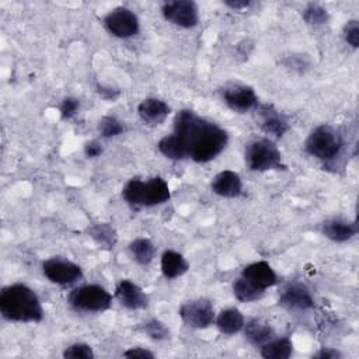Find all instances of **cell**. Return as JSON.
<instances>
[{"mask_svg": "<svg viewBox=\"0 0 359 359\" xmlns=\"http://www.w3.org/2000/svg\"><path fill=\"white\" fill-rule=\"evenodd\" d=\"M313 356L317 359H339L342 358V353L334 348H321Z\"/></svg>", "mask_w": 359, "mask_h": 359, "instance_id": "cell-37", "label": "cell"}, {"mask_svg": "<svg viewBox=\"0 0 359 359\" xmlns=\"http://www.w3.org/2000/svg\"><path fill=\"white\" fill-rule=\"evenodd\" d=\"M170 105L156 97L144 98L139 105H137V114L140 119L151 126L163 123L167 116L170 115Z\"/></svg>", "mask_w": 359, "mask_h": 359, "instance_id": "cell-17", "label": "cell"}, {"mask_svg": "<svg viewBox=\"0 0 359 359\" xmlns=\"http://www.w3.org/2000/svg\"><path fill=\"white\" fill-rule=\"evenodd\" d=\"M245 318L243 313L236 307H229L222 310L215 320V325L224 335H234L243 331Z\"/></svg>", "mask_w": 359, "mask_h": 359, "instance_id": "cell-21", "label": "cell"}, {"mask_svg": "<svg viewBox=\"0 0 359 359\" xmlns=\"http://www.w3.org/2000/svg\"><path fill=\"white\" fill-rule=\"evenodd\" d=\"M62 355L66 359H93L95 356L93 348L83 342H76L69 345L67 348H65Z\"/></svg>", "mask_w": 359, "mask_h": 359, "instance_id": "cell-30", "label": "cell"}, {"mask_svg": "<svg viewBox=\"0 0 359 359\" xmlns=\"http://www.w3.org/2000/svg\"><path fill=\"white\" fill-rule=\"evenodd\" d=\"M95 88H97L98 95L105 101H115L121 95V90L115 86H111V84H100L98 83Z\"/></svg>", "mask_w": 359, "mask_h": 359, "instance_id": "cell-34", "label": "cell"}, {"mask_svg": "<svg viewBox=\"0 0 359 359\" xmlns=\"http://www.w3.org/2000/svg\"><path fill=\"white\" fill-rule=\"evenodd\" d=\"M342 34L348 45H351L353 49L359 48V21L358 20L346 21V24L344 25Z\"/></svg>", "mask_w": 359, "mask_h": 359, "instance_id": "cell-31", "label": "cell"}, {"mask_svg": "<svg viewBox=\"0 0 359 359\" xmlns=\"http://www.w3.org/2000/svg\"><path fill=\"white\" fill-rule=\"evenodd\" d=\"M344 149V139L339 132L327 123L316 126L304 140V151L323 161H334Z\"/></svg>", "mask_w": 359, "mask_h": 359, "instance_id": "cell-4", "label": "cell"}, {"mask_svg": "<svg viewBox=\"0 0 359 359\" xmlns=\"http://www.w3.org/2000/svg\"><path fill=\"white\" fill-rule=\"evenodd\" d=\"M164 20L180 28H194L199 22V8L192 0H172L161 6Z\"/></svg>", "mask_w": 359, "mask_h": 359, "instance_id": "cell-10", "label": "cell"}, {"mask_svg": "<svg viewBox=\"0 0 359 359\" xmlns=\"http://www.w3.org/2000/svg\"><path fill=\"white\" fill-rule=\"evenodd\" d=\"M220 93L224 104L234 112L244 114L255 109L258 105V97L251 86L241 83H227L220 90Z\"/></svg>", "mask_w": 359, "mask_h": 359, "instance_id": "cell-11", "label": "cell"}, {"mask_svg": "<svg viewBox=\"0 0 359 359\" xmlns=\"http://www.w3.org/2000/svg\"><path fill=\"white\" fill-rule=\"evenodd\" d=\"M358 222L330 219L321 224V233L334 243H345L358 234Z\"/></svg>", "mask_w": 359, "mask_h": 359, "instance_id": "cell-18", "label": "cell"}, {"mask_svg": "<svg viewBox=\"0 0 359 359\" xmlns=\"http://www.w3.org/2000/svg\"><path fill=\"white\" fill-rule=\"evenodd\" d=\"M98 130H100V135L102 137L109 139V137H115V136L122 135L125 132V125L116 116L107 115V116L101 118V121L98 123Z\"/></svg>", "mask_w": 359, "mask_h": 359, "instance_id": "cell-29", "label": "cell"}, {"mask_svg": "<svg viewBox=\"0 0 359 359\" xmlns=\"http://www.w3.org/2000/svg\"><path fill=\"white\" fill-rule=\"evenodd\" d=\"M278 303L279 306L289 310H309L314 307V299L310 289L300 282L286 285L279 296Z\"/></svg>", "mask_w": 359, "mask_h": 359, "instance_id": "cell-14", "label": "cell"}, {"mask_svg": "<svg viewBox=\"0 0 359 359\" xmlns=\"http://www.w3.org/2000/svg\"><path fill=\"white\" fill-rule=\"evenodd\" d=\"M116 300L128 310H144L149 307V296L130 279H121L115 287Z\"/></svg>", "mask_w": 359, "mask_h": 359, "instance_id": "cell-13", "label": "cell"}, {"mask_svg": "<svg viewBox=\"0 0 359 359\" xmlns=\"http://www.w3.org/2000/svg\"><path fill=\"white\" fill-rule=\"evenodd\" d=\"M129 251L133 257V259L139 264V265H149L154 255H156V247L151 243V240L146 238V237H137L135 240H132L129 243Z\"/></svg>", "mask_w": 359, "mask_h": 359, "instance_id": "cell-24", "label": "cell"}, {"mask_svg": "<svg viewBox=\"0 0 359 359\" xmlns=\"http://www.w3.org/2000/svg\"><path fill=\"white\" fill-rule=\"evenodd\" d=\"M244 335H245V339L259 348L262 346L264 344H266L269 339H272L275 337V331L273 328L264 320L261 318H250L244 323Z\"/></svg>", "mask_w": 359, "mask_h": 359, "instance_id": "cell-20", "label": "cell"}, {"mask_svg": "<svg viewBox=\"0 0 359 359\" xmlns=\"http://www.w3.org/2000/svg\"><path fill=\"white\" fill-rule=\"evenodd\" d=\"M293 353V342L287 337L272 338L259 346V355L265 359H287Z\"/></svg>", "mask_w": 359, "mask_h": 359, "instance_id": "cell-22", "label": "cell"}, {"mask_svg": "<svg viewBox=\"0 0 359 359\" xmlns=\"http://www.w3.org/2000/svg\"><path fill=\"white\" fill-rule=\"evenodd\" d=\"M223 3H224V6H227L229 8H231L234 11H243L251 6L250 0H224Z\"/></svg>", "mask_w": 359, "mask_h": 359, "instance_id": "cell-38", "label": "cell"}, {"mask_svg": "<svg viewBox=\"0 0 359 359\" xmlns=\"http://www.w3.org/2000/svg\"><path fill=\"white\" fill-rule=\"evenodd\" d=\"M302 17H303L304 22L311 27L324 25L330 21L328 10L318 3H309L302 11Z\"/></svg>", "mask_w": 359, "mask_h": 359, "instance_id": "cell-27", "label": "cell"}, {"mask_svg": "<svg viewBox=\"0 0 359 359\" xmlns=\"http://www.w3.org/2000/svg\"><path fill=\"white\" fill-rule=\"evenodd\" d=\"M157 149L164 157H167L170 160H174V161L187 160V156H185V151H184L181 143L172 133L161 137L157 143Z\"/></svg>", "mask_w": 359, "mask_h": 359, "instance_id": "cell-26", "label": "cell"}, {"mask_svg": "<svg viewBox=\"0 0 359 359\" xmlns=\"http://www.w3.org/2000/svg\"><path fill=\"white\" fill-rule=\"evenodd\" d=\"M182 323L195 330H206L215 324L216 313L212 302L206 297L185 302L178 309Z\"/></svg>", "mask_w": 359, "mask_h": 359, "instance_id": "cell-8", "label": "cell"}, {"mask_svg": "<svg viewBox=\"0 0 359 359\" xmlns=\"http://www.w3.org/2000/svg\"><path fill=\"white\" fill-rule=\"evenodd\" d=\"M122 198L132 208H151L170 201L171 191L161 177L132 178L122 188Z\"/></svg>", "mask_w": 359, "mask_h": 359, "instance_id": "cell-3", "label": "cell"}, {"mask_svg": "<svg viewBox=\"0 0 359 359\" xmlns=\"http://www.w3.org/2000/svg\"><path fill=\"white\" fill-rule=\"evenodd\" d=\"M210 189L222 198H238L243 194V180L238 172L233 170H223L212 178Z\"/></svg>", "mask_w": 359, "mask_h": 359, "instance_id": "cell-15", "label": "cell"}, {"mask_svg": "<svg viewBox=\"0 0 359 359\" xmlns=\"http://www.w3.org/2000/svg\"><path fill=\"white\" fill-rule=\"evenodd\" d=\"M160 268L164 278L177 279L188 272L189 264L181 252L174 250H165L160 258Z\"/></svg>", "mask_w": 359, "mask_h": 359, "instance_id": "cell-19", "label": "cell"}, {"mask_svg": "<svg viewBox=\"0 0 359 359\" xmlns=\"http://www.w3.org/2000/svg\"><path fill=\"white\" fill-rule=\"evenodd\" d=\"M67 303L77 311L102 313L111 309L112 294L101 285L86 283L70 290Z\"/></svg>", "mask_w": 359, "mask_h": 359, "instance_id": "cell-6", "label": "cell"}, {"mask_svg": "<svg viewBox=\"0 0 359 359\" xmlns=\"http://www.w3.org/2000/svg\"><path fill=\"white\" fill-rule=\"evenodd\" d=\"M142 331L153 341H165L170 338L168 327L158 318H149L142 324Z\"/></svg>", "mask_w": 359, "mask_h": 359, "instance_id": "cell-28", "label": "cell"}, {"mask_svg": "<svg viewBox=\"0 0 359 359\" xmlns=\"http://www.w3.org/2000/svg\"><path fill=\"white\" fill-rule=\"evenodd\" d=\"M233 294L238 302L243 303H250V302H257L264 297L265 290L257 287L247 279H244L241 275L234 279L233 282Z\"/></svg>", "mask_w": 359, "mask_h": 359, "instance_id": "cell-25", "label": "cell"}, {"mask_svg": "<svg viewBox=\"0 0 359 359\" xmlns=\"http://www.w3.org/2000/svg\"><path fill=\"white\" fill-rule=\"evenodd\" d=\"M172 135L181 143L187 158L201 164L216 158L229 143L226 129L191 109L175 114Z\"/></svg>", "mask_w": 359, "mask_h": 359, "instance_id": "cell-1", "label": "cell"}, {"mask_svg": "<svg viewBox=\"0 0 359 359\" xmlns=\"http://www.w3.org/2000/svg\"><path fill=\"white\" fill-rule=\"evenodd\" d=\"M245 165L251 171H272V170H285L282 153L269 137H261L251 140L244 150Z\"/></svg>", "mask_w": 359, "mask_h": 359, "instance_id": "cell-5", "label": "cell"}, {"mask_svg": "<svg viewBox=\"0 0 359 359\" xmlns=\"http://www.w3.org/2000/svg\"><path fill=\"white\" fill-rule=\"evenodd\" d=\"M105 29L121 39L135 36L140 29L139 17L130 8L125 6L115 7L107 13L102 20Z\"/></svg>", "mask_w": 359, "mask_h": 359, "instance_id": "cell-9", "label": "cell"}, {"mask_svg": "<svg viewBox=\"0 0 359 359\" xmlns=\"http://www.w3.org/2000/svg\"><path fill=\"white\" fill-rule=\"evenodd\" d=\"M259 128L273 137H282L290 128L287 118L272 104H258L255 108Z\"/></svg>", "mask_w": 359, "mask_h": 359, "instance_id": "cell-12", "label": "cell"}, {"mask_svg": "<svg viewBox=\"0 0 359 359\" xmlns=\"http://www.w3.org/2000/svg\"><path fill=\"white\" fill-rule=\"evenodd\" d=\"M43 276L59 286H72L83 278V269L65 257H50L42 262Z\"/></svg>", "mask_w": 359, "mask_h": 359, "instance_id": "cell-7", "label": "cell"}, {"mask_svg": "<svg viewBox=\"0 0 359 359\" xmlns=\"http://www.w3.org/2000/svg\"><path fill=\"white\" fill-rule=\"evenodd\" d=\"M303 56L302 55H290V56L285 57L283 63H285L286 67H290L294 72L303 73L309 67V60L306 57H303Z\"/></svg>", "mask_w": 359, "mask_h": 359, "instance_id": "cell-33", "label": "cell"}, {"mask_svg": "<svg viewBox=\"0 0 359 359\" xmlns=\"http://www.w3.org/2000/svg\"><path fill=\"white\" fill-rule=\"evenodd\" d=\"M87 233L101 248L105 250H112L118 241V233L111 223H94L87 229Z\"/></svg>", "mask_w": 359, "mask_h": 359, "instance_id": "cell-23", "label": "cell"}, {"mask_svg": "<svg viewBox=\"0 0 359 359\" xmlns=\"http://www.w3.org/2000/svg\"><path fill=\"white\" fill-rule=\"evenodd\" d=\"M241 276L262 290L278 283V275L266 261H255L245 265L241 271Z\"/></svg>", "mask_w": 359, "mask_h": 359, "instance_id": "cell-16", "label": "cell"}, {"mask_svg": "<svg viewBox=\"0 0 359 359\" xmlns=\"http://www.w3.org/2000/svg\"><path fill=\"white\" fill-rule=\"evenodd\" d=\"M80 108V101L76 97H65L59 104V114L63 121L72 119Z\"/></svg>", "mask_w": 359, "mask_h": 359, "instance_id": "cell-32", "label": "cell"}, {"mask_svg": "<svg viewBox=\"0 0 359 359\" xmlns=\"http://www.w3.org/2000/svg\"><path fill=\"white\" fill-rule=\"evenodd\" d=\"M125 358H154V353L142 346H133L123 352Z\"/></svg>", "mask_w": 359, "mask_h": 359, "instance_id": "cell-36", "label": "cell"}, {"mask_svg": "<svg viewBox=\"0 0 359 359\" xmlns=\"http://www.w3.org/2000/svg\"><path fill=\"white\" fill-rule=\"evenodd\" d=\"M0 314L13 323H41L43 307L38 294L28 285L17 282L1 289Z\"/></svg>", "mask_w": 359, "mask_h": 359, "instance_id": "cell-2", "label": "cell"}, {"mask_svg": "<svg viewBox=\"0 0 359 359\" xmlns=\"http://www.w3.org/2000/svg\"><path fill=\"white\" fill-rule=\"evenodd\" d=\"M102 144H101V142L100 140H97V139H93V140H90V142H87L86 144H84V154H86V157H88V158H94V157H98V156H101L102 154Z\"/></svg>", "mask_w": 359, "mask_h": 359, "instance_id": "cell-35", "label": "cell"}]
</instances>
